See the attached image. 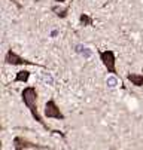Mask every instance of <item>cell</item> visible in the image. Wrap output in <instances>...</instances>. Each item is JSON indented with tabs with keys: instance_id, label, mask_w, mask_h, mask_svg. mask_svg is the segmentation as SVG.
I'll return each instance as SVG.
<instances>
[{
	"instance_id": "4",
	"label": "cell",
	"mask_w": 143,
	"mask_h": 150,
	"mask_svg": "<svg viewBox=\"0 0 143 150\" xmlns=\"http://www.w3.org/2000/svg\"><path fill=\"white\" fill-rule=\"evenodd\" d=\"M45 116L48 119H58V120H64L66 116L63 115V112L60 110V107L57 105V103L54 100H48L45 104Z\"/></svg>"
},
{
	"instance_id": "10",
	"label": "cell",
	"mask_w": 143,
	"mask_h": 150,
	"mask_svg": "<svg viewBox=\"0 0 143 150\" xmlns=\"http://www.w3.org/2000/svg\"><path fill=\"white\" fill-rule=\"evenodd\" d=\"M9 2H12V3H14V5H15V6L18 8V9H21V8H23V6H21V3H18L16 0H9Z\"/></svg>"
},
{
	"instance_id": "6",
	"label": "cell",
	"mask_w": 143,
	"mask_h": 150,
	"mask_svg": "<svg viewBox=\"0 0 143 150\" xmlns=\"http://www.w3.org/2000/svg\"><path fill=\"white\" fill-rule=\"evenodd\" d=\"M127 79L131 82V85L134 86H143V74H139V73H128L127 74Z\"/></svg>"
},
{
	"instance_id": "3",
	"label": "cell",
	"mask_w": 143,
	"mask_h": 150,
	"mask_svg": "<svg viewBox=\"0 0 143 150\" xmlns=\"http://www.w3.org/2000/svg\"><path fill=\"white\" fill-rule=\"evenodd\" d=\"M5 62L9 64V66H39V64L33 62V61H28L23 57H19L16 52H14L12 49H9L5 55Z\"/></svg>"
},
{
	"instance_id": "2",
	"label": "cell",
	"mask_w": 143,
	"mask_h": 150,
	"mask_svg": "<svg viewBox=\"0 0 143 150\" xmlns=\"http://www.w3.org/2000/svg\"><path fill=\"white\" fill-rule=\"evenodd\" d=\"M98 57H100V61L103 62V66L106 67L107 73L113 74V76H118V71H116V57H115V52L113 51H98Z\"/></svg>"
},
{
	"instance_id": "9",
	"label": "cell",
	"mask_w": 143,
	"mask_h": 150,
	"mask_svg": "<svg viewBox=\"0 0 143 150\" xmlns=\"http://www.w3.org/2000/svg\"><path fill=\"white\" fill-rule=\"evenodd\" d=\"M69 8H70V6H66L64 9H60V8H57V6H52V12H55V15H57L58 18H67Z\"/></svg>"
},
{
	"instance_id": "8",
	"label": "cell",
	"mask_w": 143,
	"mask_h": 150,
	"mask_svg": "<svg viewBox=\"0 0 143 150\" xmlns=\"http://www.w3.org/2000/svg\"><path fill=\"white\" fill-rule=\"evenodd\" d=\"M79 21H80V24L85 25V27H91V25L94 24V19H92L88 13H82V15L79 16Z\"/></svg>"
},
{
	"instance_id": "11",
	"label": "cell",
	"mask_w": 143,
	"mask_h": 150,
	"mask_svg": "<svg viewBox=\"0 0 143 150\" xmlns=\"http://www.w3.org/2000/svg\"><path fill=\"white\" fill-rule=\"evenodd\" d=\"M52 2H57V3H64V2H67V0H52Z\"/></svg>"
},
{
	"instance_id": "5",
	"label": "cell",
	"mask_w": 143,
	"mask_h": 150,
	"mask_svg": "<svg viewBox=\"0 0 143 150\" xmlns=\"http://www.w3.org/2000/svg\"><path fill=\"white\" fill-rule=\"evenodd\" d=\"M14 147L15 150H24V149H49L46 146H40V144H34L23 137H15L14 138Z\"/></svg>"
},
{
	"instance_id": "7",
	"label": "cell",
	"mask_w": 143,
	"mask_h": 150,
	"mask_svg": "<svg viewBox=\"0 0 143 150\" xmlns=\"http://www.w3.org/2000/svg\"><path fill=\"white\" fill-rule=\"evenodd\" d=\"M30 79V71L28 70H21L18 71L16 76H15V82H23V83H27Z\"/></svg>"
},
{
	"instance_id": "1",
	"label": "cell",
	"mask_w": 143,
	"mask_h": 150,
	"mask_svg": "<svg viewBox=\"0 0 143 150\" xmlns=\"http://www.w3.org/2000/svg\"><path fill=\"white\" fill-rule=\"evenodd\" d=\"M21 100H23L24 105L28 109V112L31 113L33 119L37 123L42 125L46 131H51V128L45 123V120L42 119V116L39 115V110H37V91H36V88L34 86H26L23 89V92H21Z\"/></svg>"
}]
</instances>
